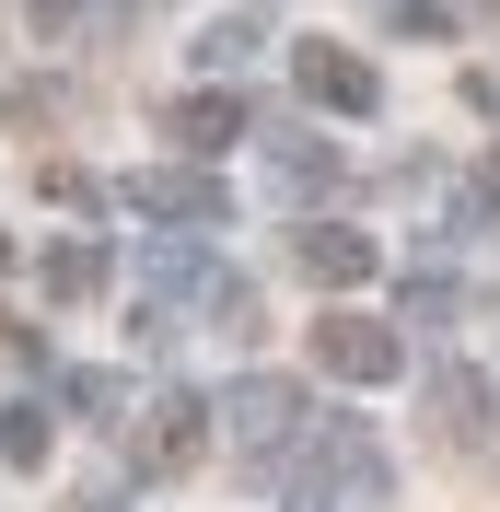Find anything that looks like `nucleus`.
Listing matches in <instances>:
<instances>
[{"instance_id":"nucleus-1","label":"nucleus","mask_w":500,"mask_h":512,"mask_svg":"<svg viewBox=\"0 0 500 512\" xmlns=\"http://www.w3.org/2000/svg\"><path fill=\"white\" fill-rule=\"evenodd\" d=\"M431 443L500 454V384H489V373H442V384H431Z\"/></svg>"},{"instance_id":"nucleus-2","label":"nucleus","mask_w":500,"mask_h":512,"mask_svg":"<svg viewBox=\"0 0 500 512\" xmlns=\"http://www.w3.org/2000/svg\"><path fill=\"white\" fill-rule=\"evenodd\" d=\"M291 82H303V105H326V117H373V105H384V82H373L361 47H303Z\"/></svg>"},{"instance_id":"nucleus-3","label":"nucleus","mask_w":500,"mask_h":512,"mask_svg":"<svg viewBox=\"0 0 500 512\" xmlns=\"http://www.w3.org/2000/svg\"><path fill=\"white\" fill-rule=\"evenodd\" d=\"M128 198H140L152 222H198V233L233 222V187H221V175H198V163H163V175H140Z\"/></svg>"},{"instance_id":"nucleus-4","label":"nucleus","mask_w":500,"mask_h":512,"mask_svg":"<svg viewBox=\"0 0 500 512\" xmlns=\"http://www.w3.org/2000/svg\"><path fill=\"white\" fill-rule=\"evenodd\" d=\"M314 361H326L338 384H384V373H396V338H384L373 315H326V326H314Z\"/></svg>"},{"instance_id":"nucleus-5","label":"nucleus","mask_w":500,"mask_h":512,"mask_svg":"<svg viewBox=\"0 0 500 512\" xmlns=\"http://www.w3.org/2000/svg\"><path fill=\"white\" fill-rule=\"evenodd\" d=\"M291 431H303V396L291 384H233V443L245 454H291Z\"/></svg>"},{"instance_id":"nucleus-6","label":"nucleus","mask_w":500,"mask_h":512,"mask_svg":"<svg viewBox=\"0 0 500 512\" xmlns=\"http://www.w3.org/2000/svg\"><path fill=\"white\" fill-rule=\"evenodd\" d=\"M303 268H314L326 291H349V280H373V268H384V245H373V233H349V222H314V233H303Z\"/></svg>"},{"instance_id":"nucleus-7","label":"nucleus","mask_w":500,"mask_h":512,"mask_svg":"<svg viewBox=\"0 0 500 512\" xmlns=\"http://www.w3.org/2000/svg\"><path fill=\"white\" fill-rule=\"evenodd\" d=\"M245 94H187L175 105V117H163V140H187V152H233V140H245Z\"/></svg>"},{"instance_id":"nucleus-8","label":"nucleus","mask_w":500,"mask_h":512,"mask_svg":"<svg viewBox=\"0 0 500 512\" xmlns=\"http://www.w3.org/2000/svg\"><path fill=\"white\" fill-rule=\"evenodd\" d=\"M187 454H198V396H163L152 431H140V466H163V478H175Z\"/></svg>"},{"instance_id":"nucleus-9","label":"nucleus","mask_w":500,"mask_h":512,"mask_svg":"<svg viewBox=\"0 0 500 512\" xmlns=\"http://www.w3.org/2000/svg\"><path fill=\"white\" fill-rule=\"evenodd\" d=\"M47 443H59L47 408H0V466H47Z\"/></svg>"},{"instance_id":"nucleus-10","label":"nucleus","mask_w":500,"mask_h":512,"mask_svg":"<svg viewBox=\"0 0 500 512\" xmlns=\"http://www.w3.org/2000/svg\"><path fill=\"white\" fill-rule=\"evenodd\" d=\"M47 291H59V303L105 291V245H47Z\"/></svg>"},{"instance_id":"nucleus-11","label":"nucleus","mask_w":500,"mask_h":512,"mask_svg":"<svg viewBox=\"0 0 500 512\" xmlns=\"http://www.w3.org/2000/svg\"><path fill=\"white\" fill-rule=\"evenodd\" d=\"M268 163H280V187H326V175H338V152H326V140H280Z\"/></svg>"},{"instance_id":"nucleus-12","label":"nucleus","mask_w":500,"mask_h":512,"mask_svg":"<svg viewBox=\"0 0 500 512\" xmlns=\"http://www.w3.org/2000/svg\"><path fill=\"white\" fill-rule=\"evenodd\" d=\"M35 198H59V210H94V175H82V163H35Z\"/></svg>"},{"instance_id":"nucleus-13","label":"nucleus","mask_w":500,"mask_h":512,"mask_svg":"<svg viewBox=\"0 0 500 512\" xmlns=\"http://www.w3.org/2000/svg\"><path fill=\"white\" fill-rule=\"evenodd\" d=\"M466 222H477V233H500V152L477 163V187H466Z\"/></svg>"},{"instance_id":"nucleus-14","label":"nucleus","mask_w":500,"mask_h":512,"mask_svg":"<svg viewBox=\"0 0 500 512\" xmlns=\"http://www.w3.org/2000/svg\"><path fill=\"white\" fill-rule=\"evenodd\" d=\"M24 12H35V35H70V24H82V0H24Z\"/></svg>"},{"instance_id":"nucleus-15","label":"nucleus","mask_w":500,"mask_h":512,"mask_svg":"<svg viewBox=\"0 0 500 512\" xmlns=\"http://www.w3.org/2000/svg\"><path fill=\"white\" fill-rule=\"evenodd\" d=\"M396 24H407V35H431V24H454V12H442V0H396Z\"/></svg>"},{"instance_id":"nucleus-16","label":"nucleus","mask_w":500,"mask_h":512,"mask_svg":"<svg viewBox=\"0 0 500 512\" xmlns=\"http://www.w3.org/2000/svg\"><path fill=\"white\" fill-rule=\"evenodd\" d=\"M12 338H24V326H0V350H12Z\"/></svg>"},{"instance_id":"nucleus-17","label":"nucleus","mask_w":500,"mask_h":512,"mask_svg":"<svg viewBox=\"0 0 500 512\" xmlns=\"http://www.w3.org/2000/svg\"><path fill=\"white\" fill-rule=\"evenodd\" d=\"M0 268H12V245H0Z\"/></svg>"}]
</instances>
